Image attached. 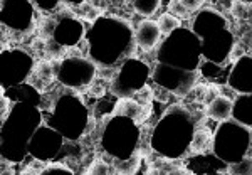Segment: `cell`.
Listing matches in <instances>:
<instances>
[{
	"label": "cell",
	"mask_w": 252,
	"mask_h": 175,
	"mask_svg": "<svg viewBox=\"0 0 252 175\" xmlns=\"http://www.w3.org/2000/svg\"><path fill=\"white\" fill-rule=\"evenodd\" d=\"M135 34L128 22L115 17H99L89 31V54L94 63L113 66L129 59L135 51Z\"/></svg>",
	"instance_id": "1"
},
{
	"label": "cell",
	"mask_w": 252,
	"mask_h": 175,
	"mask_svg": "<svg viewBox=\"0 0 252 175\" xmlns=\"http://www.w3.org/2000/svg\"><path fill=\"white\" fill-rule=\"evenodd\" d=\"M195 120L182 105H175L158 121L152 135V148L166 158L185 155L192 145Z\"/></svg>",
	"instance_id": "2"
},
{
	"label": "cell",
	"mask_w": 252,
	"mask_h": 175,
	"mask_svg": "<svg viewBox=\"0 0 252 175\" xmlns=\"http://www.w3.org/2000/svg\"><path fill=\"white\" fill-rule=\"evenodd\" d=\"M195 34L202 44V56L214 64H220L229 58L234 47V35L229 22L217 10L204 9L193 20Z\"/></svg>",
	"instance_id": "3"
},
{
	"label": "cell",
	"mask_w": 252,
	"mask_h": 175,
	"mask_svg": "<svg viewBox=\"0 0 252 175\" xmlns=\"http://www.w3.org/2000/svg\"><path fill=\"white\" fill-rule=\"evenodd\" d=\"M200 56L202 44L198 35L184 27H178L172 34L166 35L158 49V63H165L187 71H197Z\"/></svg>",
	"instance_id": "4"
},
{
	"label": "cell",
	"mask_w": 252,
	"mask_h": 175,
	"mask_svg": "<svg viewBox=\"0 0 252 175\" xmlns=\"http://www.w3.org/2000/svg\"><path fill=\"white\" fill-rule=\"evenodd\" d=\"M252 143L251 128L235 121H222L215 130L212 140L214 155L219 157L227 165L237 164L246 155H249V148Z\"/></svg>",
	"instance_id": "5"
},
{
	"label": "cell",
	"mask_w": 252,
	"mask_h": 175,
	"mask_svg": "<svg viewBox=\"0 0 252 175\" xmlns=\"http://www.w3.org/2000/svg\"><path fill=\"white\" fill-rule=\"evenodd\" d=\"M140 140V128L135 120L123 115H113L103 133V146L118 160L131 157Z\"/></svg>",
	"instance_id": "6"
},
{
	"label": "cell",
	"mask_w": 252,
	"mask_h": 175,
	"mask_svg": "<svg viewBox=\"0 0 252 175\" xmlns=\"http://www.w3.org/2000/svg\"><path fill=\"white\" fill-rule=\"evenodd\" d=\"M88 111L84 105L72 95H61L59 100L52 105L51 121L52 128H56L61 135L69 140H76L81 137L88 123Z\"/></svg>",
	"instance_id": "7"
},
{
	"label": "cell",
	"mask_w": 252,
	"mask_h": 175,
	"mask_svg": "<svg viewBox=\"0 0 252 175\" xmlns=\"http://www.w3.org/2000/svg\"><path fill=\"white\" fill-rule=\"evenodd\" d=\"M148 76H150V69L145 63H141L140 59L129 58L118 69L111 89L116 96L135 95L136 91H140L146 84Z\"/></svg>",
	"instance_id": "8"
},
{
	"label": "cell",
	"mask_w": 252,
	"mask_h": 175,
	"mask_svg": "<svg viewBox=\"0 0 252 175\" xmlns=\"http://www.w3.org/2000/svg\"><path fill=\"white\" fill-rule=\"evenodd\" d=\"M197 76V71H187L165 63H158L153 71V79L158 86L173 93L175 96H185L195 86Z\"/></svg>",
	"instance_id": "9"
},
{
	"label": "cell",
	"mask_w": 252,
	"mask_h": 175,
	"mask_svg": "<svg viewBox=\"0 0 252 175\" xmlns=\"http://www.w3.org/2000/svg\"><path fill=\"white\" fill-rule=\"evenodd\" d=\"M96 74L94 61L86 58H66L58 68V78L64 86L83 88L93 83Z\"/></svg>",
	"instance_id": "10"
},
{
	"label": "cell",
	"mask_w": 252,
	"mask_h": 175,
	"mask_svg": "<svg viewBox=\"0 0 252 175\" xmlns=\"http://www.w3.org/2000/svg\"><path fill=\"white\" fill-rule=\"evenodd\" d=\"M2 24L12 31L29 32L34 24L32 0H2Z\"/></svg>",
	"instance_id": "11"
},
{
	"label": "cell",
	"mask_w": 252,
	"mask_h": 175,
	"mask_svg": "<svg viewBox=\"0 0 252 175\" xmlns=\"http://www.w3.org/2000/svg\"><path fill=\"white\" fill-rule=\"evenodd\" d=\"M64 135H61L56 128L51 125H42L34 132L31 141H29V152L39 160H49L59 152L61 141H63Z\"/></svg>",
	"instance_id": "12"
},
{
	"label": "cell",
	"mask_w": 252,
	"mask_h": 175,
	"mask_svg": "<svg viewBox=\"0 0 252 175\" xmlns=\"http://www.w3.org/2000/svg\"><path fill=\"white\" fill-rule=\"evenodd\" d=\"M32 68V58L27 52L22 51H10L2 54V78L3 89L7 84H19L24 83L29 76Z\"/></svg>",
	"instance_id": "13"
},
{
	"label": "cell",
	"mask_w": 252,
	"mask_h": 175,
	"mask_svg": "<svg viewBox=\"0 0 252 175\" xmlns=\"http://www.w3.org/2000/svg\"><path fill=\"white\" fill-rule=\"evenodd\" d=\"M84 35V27L71 12L63 10V17L59 22H56L54 27V35L52 39L63 47H72L83 39Z\"/></svg>",
	"instance_id": "14"
},
{
	"label": "cell",
	"mask_w": 252,
	"mask_h": 175,
	"mask_svg": "<svg viewBox=\"0 0 252 175\" xmlns=\"http://www.w3.org/2000/svg\"><path fill=\"white\" fill-rule=\"evenodd\" d=\"M229 86L241 95L252 93V56H241L227 79Z\"/></svg>",
	"instance_id": "15"
},
{
	"label": "cell",
	"mask_w": 252,
	"mask_h": 175,
	"mask_svg": "<svg viewBox=\"0 0 252 175\" xmlns=\"http://www.w3.org/2000/svg\"><path fill=\"white\" fill-rule=\"evenodd\" d=\"M160 37H161V31L158 27V22L155 20H150V19H145L143 22L138 24L136 27V32H135V39H136V44L140 46L143 51H150L160 42Z\"/></svg>",
	"instance_id": "16"
},
{
	"label": "cell",
	"mask_w": 252,
	"mask_h": 175,
	"mask_svg": "<svg viewBox=\"0 0 252 175\" xmlns=\"http://www.w3.org/2000/svg\"><path fill=\"white\" fill-rule=\"evenodd\" d=\"M113 115L128 116V118H131V120H135L136 123H141V121L148 116L145 113L143 103H138V101L131 100V98H126V96H121V100L116 103L115 109H113Z\"/></svg>",
	"instance_id": "17"
},
{
	"label": "cell",
	"mask_w": 252,
	"mask_h": 175,
	"mask_svg": "<svg viewBox=\"0 0 252 175\" xmlns=\"http://www.w3.org/2000/svg\"><path fill=\"white\" fill-rule=\"evenodd\" d=\"M232 116L239 123L252 128V93H249V95H241L234 101Z\"/></svg>",
	"instance_id": "18"
},
{
	"label": "cell",
	"mask_w": 252,
	"mask_h": 175,
	"mask_svg": "<svg viewBox=\"0 0 252 175\" xmlns=\"http://www.w3.org/2000/svg\"><path fill=\"white\" fill-rule=\"evenodd\" d=\"M234 101L227 96H217L209 105V116L217 121H225L232 116Z\"/></svg>",
	"instance_id": "19"
},
{
	"label": "cell",
	"mask_w": 252,
	"mask_h": 175,
	"mask_svg": "<svg viewBox=\"0 0 252 175\" xmlns=\"http://www.w3.org/2000/svg\"><path fill=\"white\" fill-rule=\"evenodd\" d=\"M212 145V138H210V133L207 130H195L193 138H192V148L195 153H204L209 146Z\"/></svg>",
	"instance_id": "20"
},
{
	"label": "cell",
	"mask_w": 252,
	"mask_h": 175,
	"mask_svg": "<svg viewBox=\"0 0 252 175\" xmlns=\"http://www.w3.org/2000/svg\"><path fill=\"white\" fill-rule=\"evenodd\" d=\"M131 2H133V9L140 15H145V17L157 14V10L161 5V0H131Z\"/></svg>",
	"instance_id": "21"
},
{
	"label": "cell",
	"mask_w": 252,
	"mask_h": 175,
	"mask_svg": "<svg viewBox=\"0 0 252 175\" xmlns=\"http://www.w3.org/2000/svg\"><path fill=\"white\" fill-rule=\"evenodd\" d=\"M140 160H141V155L138 152H135L131 157L116 162L115 170L120 174H135L138 170V167H140Z\"/></svg>",
	"instance_id": "22"
},
{
	"label": "cell",
	"mask_w": 252,
	"mask_h": 175,
	"mask_svg": "<svg viewBox=\"0 0 252 175\" xmlns=\"http://www.w3.org/2000/svg\"><path fill=\"white\" fill-rule=\"evenodd\" d=\"M158 27H160L161 34L168 35V34H172L175 29H178V27H180V20L175 17L173 14L166 12V14H161L160 19H158Z\"/></svg>",
	"instance_id": "23"
},
{
	"label": "cell",
	"mask_w": 252,
	"mask_h": 175,
	"mask_svg": "<svg viewBox=\"0 0 252 175\" xmlns=\"http://www.w3.org/2000/svg\"><path fill=\"white\" fill-rule=\"evenodd\" d=\"M229 172L239 174V175H251L252 174V158H246L239 160L237 164H232L229 167Z\"/></svg>",
	"instance_id": "24"
},
{
	"label": "cell",
	"mask_w": 252,
	"mask_h": 175,
	"mask_svg": "<svg viewBox=\"0 0 252 175\" xmlns=\"http://www.w3.org/2000/svg\"><path fill=\"white\" fill-rule=\"evenodd\" d=\"M54 72L58 74V69L52 68L51 63H47V61H42V63L37 64V68H35V74H37L39 79L42 81H49L54 76Z\"/></svg>",
	"instance_id": "25"
},
{
	"label": "cell",
	"mask_w": 252,
	"mask_h": 175,
	"mask_svg": "<svg viewBox=\"0 0 252 175\" xmlns=\"http://www.w3.org/2000/svg\"><path fill=\"white\" fill-rule=\"evenodd\" d=\"M232 12H234L235 17H239V19H247V17H251V14H252V5H251V3L235 2V3H234V7H232Z\"/></svg>",
	"instance_id": "26"
},
{
	"label": "cell",
	"mask_w": 252,
	"mask_h": 175,
	"mask_svg": "<svg viewBox=\"0 0 252 175\" xmlns=\"http://www.w3.org/2000/svg\"><path fill=\"white\" fill-rule=\"evenodd\" d=\"M109 167L108 164H104L103 160H96V162H93V165L88 169V174H91V175H106L109 172Z\"/></svg>",
	"instance_id": "27"
},
{
	"label": "cell",
	"mask_w": 252,
	"mask_h": 175,
	"mask_svg": "<svg viewBox=\"0 0 252 175\" xmlns=\"http://www.w3.org/2000/svg\"><path fill=\"white\" fill-rule=\"evenodd\" d=\"M104 93H106V88H104V84L101 83V81H93L91 86H89V96L101 98V96H104Z\"/></svg>",
	"instance_id": "28"
},
{
	"label": "cell",
	"mask_w": 252,
	"mask_h": 175,
	"mask_svg": "<svg viewBox=\"0 0 252 175\" xmlns=\"http://www.w3.org/2000/svg\"><path fill=\"white\" fill-rule=\"evenodd\" d=\"M136 96H138V101L140 103H146L148 105L150 101H152V98H153V91H152V88L150 86H145L140 89V91H136Z\"/></svg>",
	"instance_id": "29"
},
{
	"label": "cell",
	"mask_w": 252,
	"mask_h": 175,
	"mask_svg": "<svg viewBox=\"0 0 252 175\" xmlns=\"http://www.w3.org/2000/svg\"><path fill=\"white\" fill-rule=\"evenodd\" d=\"M32 3H35V5L44 10H52L58 7L59 0H32Z\"/></svg>",
	"instance_id": "30"
},
{
	"label": "cell",
	"mask_w": 252,
	"mask_h": 175,
	"mask_svg": "<svg viewBox=\"0 0 252 175\" xmlns=\"http://www.w3.org/2000/svg\"><path fill=\"white\" fill-rule=\"evenodd\" d=\"M170 9H172V14H178V15H182V17H187V10L184 5H182V2L180 0H173V3H170Z\"/></svg>",
	"instance_id": "31"
},
{
	"label": "cell",
	"mask_w": 252,
	"mask_h": 175,
	"mask_svg": "<svg viewBox=\"0 0 252 175\" xmlns=\"http://www.w3.org/2000/svg\"><path fill=\"white\" fill-rule=\"evenodd\" d=\"M54 170H59V172H67V174H72V170L69 169L67 165L59 164V162H54V164H49V165L46 167V170H44V172H54Z\"/></svg>",
	"instance_id": "32"
},
{
	"label": "cell",
	"mask_w": 252,
	"mask_h": 175,
	"mask_svg": "<svg viewBox=\"0 0 252 175\" xmlns=\"http://www.w3.org/2000/svg\"><path fill=\"white\" fill-rule=\"evenodd\" d=\"M180 2H182V5L190 12V10H197L198 7L204 3V0H180Z\"/></svg>",
	"instance_id": "33"
},
{
	"label": "cell",
	"mask_w": 252,
	"mask_h": 175,
	"mask_svg": "<svg viewBox=\"0 0 252 175\" xmlns=\"http://www.w3.org/2000/svg\"><path fill=\"white\" fill-rule=\"evenodd\" d=\"M64 2H67V3H81L83 0H64Z\"/></svg>",
	"instance_id": "34"
}]
</instances>
